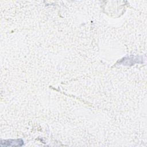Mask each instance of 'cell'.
Returning <instances> with one entry per match:
<instances>
[{"instance_id":"cell-1","label":"cell","mask_w":147,"mask_h":147,"mask_svg":"<svg viewBox=\"0 0 147 147\" xmlns=\"http://www.w3.org/2000/svg\"><path fill=\"white\" fill-rule=\"evenodd\" d=\"M23 144L24 141L21 139L2 140L1 142V146H20Z\"/></svg>"}]
</instances>
